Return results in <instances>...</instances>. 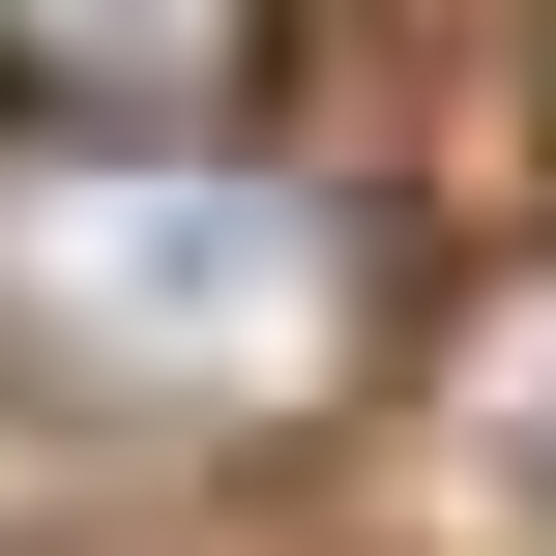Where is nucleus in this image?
<instances>
[{
    "label": "nucleus",
    "instance_id": "nucleus-1",
    "mask_svg": "<svg viewBox=\"0 0 556 556\" xmlns=\"http://www.w3.org/2000/svg\"><path fill=\"white\" fill-rule=\"evenodd\" d=\"M235 29H264V0H0V59H29V88H205Z\"/></svg>",
    "mask_w": 556,
    "mask_h": 556
}]
</instances>
